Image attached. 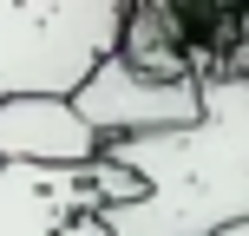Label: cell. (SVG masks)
I'll return each instance as SVG.
<instances>
[{
  "label": "cell",
  "mask_w": 249,
  "mask_h": 236,
  "mask_svg": "<svg viewBox=\"0 0 249 236\" xmlns=\"http://www.w3.org/2000/svg\"><path fill=\"white\" fill-rule=\"evenodd\" d=\"M72 105H79V118H86L105 145H118V138H151V131H184V125H197L203 118V86L197 79H144V73H131L112 53V59L72 92Z\"/></svg>",
  "instance_id": "obj_3"
},
{
  "label": "cell",
  "mask_w": 249,
  "mask_h": 236,
  "mask_svg": "<svg viewBox=\"0 0 249 236\" xmlns=\"http://www.w3.org/2000/svg\"><path fill=\"white\" fill-rule=\"evenodd\" d=\"M105 138L72 99H7L0 105V164L7 171H92Z\"/></svg>",
  "instance_id": "obj_4"
},
{
  "label": "cell",
  "mask_w": 249,
  "mask_h": 236,
  "mask_svg": "<svg viewBox=\"0 0 249 236\" xmlns=\"http://www.w3.org/2000/svg\"><path fill=\"white\" fill-rule=\"evenodd\" d=\"M138 203L99 210V236H230L249 223V73L203 86V118L105 145Z\"/></svg>",
  "instance_id": "obj_1"
},
{
  "label": "cell",
  "mask_w": 249,
  "mask_h": 236,
  "mask_svg": "<svg viewBox=\"0 0 249 236\" xmlns=\"http://www.w3.org/2000/svg\"><path fill=\"white\" fill-rule=\"evenodd\" d=\"M124 0H0V105L72 99L118 53Z\"/></svg>",
  "instance_id": "obj_2"
}]
</instances>
